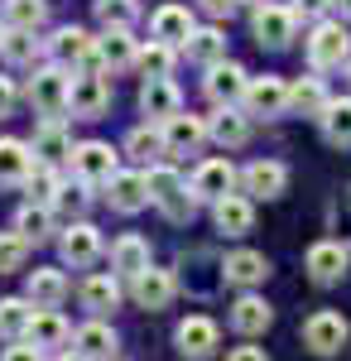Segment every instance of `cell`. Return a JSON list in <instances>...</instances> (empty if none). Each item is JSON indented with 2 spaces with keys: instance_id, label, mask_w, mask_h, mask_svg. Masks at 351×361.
<instances>
[{
  "instance_id": "f5cc1de1",
  "label": "cell",
  "mask_w": 351,
  "mask_h": 361,
  "mask_svg": "<svg viewBox=\"0 0 351 361\" xmlns=\"http://www.w3.org/2000/svg\"><path fill=\"white\" fill-rule=\"evenodd\" d=\"M337 5H342V10H347V15H351V0H337Z\"/></svg>"
},
{
  "instance_id": "3957f363",
  "label": "cell",
  "mask_w": 351,
  "mask_h": 361,
  "mask_svg": "<svg viewBox=\"0 0 351 361\" xmlns=\"http://www.w3.org/2000/svg\"><path fill=\"white\" fill-rule=\"evenodd\" d=\"M308 63H313L318 73L351 63V34L342 25H318V29H313V39H308Z\"/></svg>"
},
{
  "instance_id": "f1b7e54d",
  "label": "cell",
  "mask_w": 351,
  "mask_h": 361,
  "mask_svg": "<svg viewBox=\"0 0 351 361\" xmlns=\"http://www.w3.org/2000/svg\"><path fill=\"white\" fill-rule=\"evenodd\" d=\"M111 265H116L121 275L135 279L140 270H149V241H144V236H121V241L111 246Z\"/></svg>"
},
{
  "instance_id": "6da1fadb",
  "label": "cell",
  "mask_w": 351,
  "mask_h": 361,
  "mask_svg": "<svg viewBox=\"0 0 351 361\" xmlns=\"http://www.w3.org/2000/svg\"><path fill=\"white\" fill-rule=\"evenodd\" d=\"M351 337V323L342 313H332V308H318L308 323H303V347L313 352V357H337L342 347H347Z\"/></svg>"
},
{
  "instance_id": "9f6ffc18",
  "label": "cell",
  "mask_w": 351,
  "mask_h": 361,
  "mask_svg": "<svg viewBox=\"0 0 351 361\" xmlns=\"http://www.w3.org/2000/svg\"><path fill=\"white\" fill-rule=\"evenodd\" d=\"M0 39H5V29H0Z\"/></svg>"
},
{
  "instance_id": "11a10c76",
  "label": "cell",
  "mask_w": 351,
  "mask_h": 361,
  "mask_svg": "<svg viewBox=\"0 0 351 361\" xmlns=\"http://www.w3.org/2000/svg\"><path fill=\"white\" fill-rule=\"evenodd\" d=\"M0 5H10V0H0Z\"/></svg>"
},
{
  "instance_id": "816d5d0a",
  "label": "cell",
  "mask_w": 351,
  "mask_h": 361,
  "mask_svg": "<svg viewBox=\"0 0 351 361\" xmlns=\"http://www.w3.org/2000/svg\"><path fill=\"white\" fill-rule=\"evenodd\" d=\"M58 361H92V357H82V352H63Z\"/></svg>"
},
{
  "instance_id": "d4e9b609",
  "label": "cell",
  "mask_w": 351,
  "mask_h": 361,
  "mask_svg": "<svg viewBox=\"0 0 351 361\" xmlns=\"http://www.w3.org/2000/svg\"><path fill=\"white\" fill-rule=\"evenodd\" d=\"M29 342H34V347H44V352H49V347H63V342H68V323H63V313H58V308H34V323H29Z\"/></svg>"
},
{
  "instance_id": "4316f807",
  "label": "cell",
  "mask_w": 351,
  "mask_h": 361,
  "mask_svg": "<svg viewBox=\"0 0 351 361\" xmlns=\"http://www.w3.org/2000/svg\"><path fill=\"white\" fill-rule=\"evenodd\" d=\"M34 154H39V164H58L63 154H73V140H68V130L58 126V121H44L39 130H34V145H29Z\"/></svg>"
},
{
  "instance_id": "7402d4cb",
  "label": "cell",
  "mask_w": 351,
  "mask_h": 361,
  "mask_svg": "<svg viewBox=\"0 0 351 361\" xmlns=\"http://www.w3.org/2000/svg\"><path fill=\"white\" fill-rule=\"evenodd\" d=\"M97 255H101V236H97V226L78 222V226L63 231V260H68V265H92Z\"/></svg>"
},
{
  "instance_id": "f907efd6",
  "label": "cell",
  "mask_w": 351,
  "mask_h": 361,
  "mask_svg": "<svg viewBox=\"0 0 351 361\" xmlns=\"http://www.w3.org/2000/svg\"><path fill=\"white\" fill-rule=\"evenodd\" d=\"M327 5H332V0H298V10H294V15H323Z\"/></svg>"
},
{
  "instance_id": "8d00e7d4",
  "label": "cell",
  "mask_w": 351,
  "mask_h": 361,
  "mask_svg": "<svg viewBox=\"0 0 351 361\" xmlns=\"http://www.w3.org/2000/svg\"><path fill=\"white\" fill-rule=\"evenodd\" d=\"M5 20H10V29H39L49 20V5L44 0H10L5 5Z\"/></svg>"
},
{
  "instance_id": "5bb4252c",
  "label": "cell",
  "mask_w": 351,
  "mask_h": 361,
  "mask_svg": "<svg viewBox=\"0 0 351 361\" xmlns=\"http://www.w3.org/2000/svg\"><path fill=\"white\" fill-rule=\"evenodd\" d=\"M245 87H250V78H245L236 63H216V68H207V97H212L216 106H236L245 97Z\"/></svg>"
},
{
  "instance_id": "b9f144b4",
  "label": "cell",
  "mask_w": 351,
  "mask_h": 361,
  "mask_svg": "<svg viewBox=\"0 0 351 361\" xmlns=\"http://www.w3.org/2000/svg\"><path fill=\"white\" fill-rule=\"evenodd\" d=\"M29 260V241L20 231H10V236H0V275H10V270H25Z\"/></svg>"
},
{
  "instance_id": "d6986e66",
  "label": "cell",
  "mask_w": 351,
  "mask_h": 361,
  "mask_svg": "<svg viewBox=\"0 0 351 361\" xmlns=\"http://www.w3.org/2000/svg\"><path fill=\"white\" fill-rule=\"evenodd\" d=\"M149 29H154L159 44H188L192 39V15L183 5H159L154 20H149Z\"/></svg>"
},
{
  "instance_id": "e0dca14e",
  "label": "cell",
  "mask_w": 351,
  "mask_h": 361,
  "mask_svg": "<svg viewBox=\"0 0 351 361\" xmlns=\"http://www.w3.org/2000/svg\"><path fill=\"white\" fill-rule=\"evenodd\" d=\"M111 207H116V212H140V207H144V202H149V178H144V173H121V169H116V173H111Z\"/></svg>"
},
{
  "instance_id": "ffe728a7",
  "label": "cell",
  "mask_w": 351,
  "mask_h": 361,
  "mask_svg": "<svg viewBox=\"0 0 351 361\" xmlns=\"http://www.w3.org/2000/svg\"><path fill=\"white\" fill-rule=\"evenodd\" d=\"M25 299L34 308H58L63 299H68V279H63V270H29Z\"/></svg>"
},
{
  "instance_id": "db71d44e",
  "label": "cell",
  "mask_w": 351,
  "mask_h": 361,
  "mask_svg": "<svg viewBox=\"0 0 351 361\" xmlns=\"http://www.w3.org/2000/svg\"><path fill=\"white\" fill-rule=\"evenodd\" d=\"M347 78H351V63H347Z\"/></svg>"
},
{
  "instance_id": "603a6c76",
  "label": "cell",
  "mask_w": 351,
  "mask_h": 361,
  "mask_svg": "<svg viewBox=\"0 0 351 361\" xmlns=\"http://www.w3.org/2000/svg\"><path fill=\"white\" fill-rule=\"evenodd\" d=\"M212 217H216V231H226V236H245L250 222H255V212H250V202L236 193H226L221 202H212Z\"/></svg>"
},
{
  "instance_id": "8992f818",
  "label": "cell",
  "mask_w": 351,
  "mask_h": 361,
  "mask_svg": "<svg viewBox=\"0 0 351 361\" xmlns=\"http://www.w3.org/2000/svg\"><path fill=\"white\" fill-rule=\"evenodd\" d=\"M245 106H250V116H284L289 111V82L284 78H250V87H245Z\"/></svg>"
},
{
  "instance_id": "9c48e42d",
  "label": "cell",
  "mask_w": 351,
  "mask_h": 361,
  "mask_svg": "<svg viewBox=\"0 0 351 361\" xmlns=\"http://www.w3.org/2000/svg\"><path fill=\"white\" fill-rule=\"evenodd\" d=\"M202 140H207V121H197V116L178 111V116L164 121V149H168V154H197Z\"/></svg>"
},
{
  "instance_id": "ac0fdd59",
  "label": "cell",
  "mask_w": 351,
  "mask_h": 361,
  "mask_svg": "<svg viewBox=\"0 0 351 361\" xmlns=\"http://www.w3.org/2000/svg\"><path fill=\"white\" fill-rule=\"evenodd\" d=\"M130 294H135L140 308H168V299H173V275L168 270H140L135 279H130Z\"/></svg>"
},
{
  "instance_id": "ab89813d",
  "label": "cell",
  "mask_w": 351,
  "mask_h": 361,
  "mask_svg": "<svg viewBox=\"0 0 351 361\" xmlns=\"http://www.w3.org/2000/svg\"><path fill=\"white\" fill-rule=\"evenodd\" d=\"M144 178H149V197H154L159 207L168 202V197H178V193H183V178H178L173 169H164V164H154L149 173H144Z\"/></svg>"
},
{
  "instance_id": "74e56055",
  "label": "cell",
  "mask_w": 351,
  "mask_h": 361,
  "mask_svg": "<svg viewBox=\"0 0 351 361\" xmlns=\"http://www.w3.org/2000/svg\"><path fill=\"white\" fill-rule=\"evenodd\" d=\"M34 29H5V39H0V54L5 63H34Z\"/></svg>"
},
{
  "instance_id": "30bf717a",
  "label": "cell",
  "mask_w": 351,
  "mask_h": 361,
  "mask_svg": "<svg viewBox=\"0 0 351 361\" xmlns=\"http://www.w3.org/2000/svg\"><path fill=\"white\" fill-rule=\"evenodd\" d=\"M351 265V250L342 241H318V246L308 250V275L318 279V284H337V279L347 275Z\"/></svg>"
},
{
  "instance_id": "4dcf8cb0",
  "label": "cell",
  "mask_w": 351,
  "mask_h": 361,
  "mask_svg": "<svg viewBox=\"0 0 351 361\" xmlns=\"http://www.w3.org/2000/svg\"><path fill=\"white\" fill-rule=\"evenodd\" d=\"M78 352L82 357H92V361H106L111 352H116V333H111L106 323H87V328H78Z\"/></svg>"
},
{
  "instance_id": "2e32d148",
  "label": "cell",
  "mask_w": 351,
  "mask_h": 361,
  "mask_svg": "<svg viewBox=\"0 0 351 361\" xmlns=\"http://www.w3.org/2000/svg\"><path fill=\"white\" fill-rule=\"evenodd\" d=\"M270 323H274V308L265 304L260 294H241V299L231 304V328L241 337H260Z\"/></svg>"
},
{
  "instance_id": "60d3db41",
  "label": "cell",
  "mask_w": 351,
  "mask_h": 361,
  "mask_svg": "<svg viewBox=\"0 0 351 361\" xmlns=\"http://www.w3.org/2000/svg\"><path fill=\"white\" fill-rule=\"evenodd\" d=\"M140 68H144V78H168L173 73V44H149L144 54H140Z\"/></svg>"
},
{
  "instance_id": "7c38bea8",
  "label": "cell",
  "mask_w": 351,
  "mask_h": 361,
  "mask_svg": "<svg viewBox=\"0 0 351 361\" xmlns=\"http://www.w3.org/2000/svg\"><path fill=\"white\" fill-rule=\"evenodd\" d=\"M49 54H54L58 68H78V63H92L97 58V39L87 34V29H58L54 39H49Z\"/></svg>"
},
{
  "instance_id": "4fadbf2b",
  "label": "cell",
  "mask_w": 351,
  "mask_h": 361,
  "mask_svg": "<svg viewBox=\"0 0 351 361\" xmlns=\"http://www.w3.org/2000/svg\"><path fill=\"white\" fill-rule=\"evenodd\" d=\"M140 111L149 116V121H168V116L183 111V97H178V87L168 82V78H149V82L140 87Z\"/></svg>"
},
{
  "instance_id": "5b68a950",
  "label": "cell",
  "mask_w": 351,
  "mask_h": 361,
  "mask_svg": "<svg viewBox=\"0 0 351 361\" xmlns=\"http://www.w3.org/2000/svg\"><path fill=\"white\" fill-rule=\"evenodd\" d=\"M250 29H255V39H260V44L284 49V44L294 39V29H298V15H294V10H284V5H270V0H265V5L255 10Z\"/></svg>"
},
{
  "instance_id": "ba28073f",
  "label": "cell",
  "mask_w": 351,
  "mask_h": 361,
  "mask_svg": "<svg viewBox=\"0 0 351 361\" xmlns=\"http://www.w3.org/2000/svg\"><path fill=\"white\" fill-rule=\"evenodd\" d=\"M231 188H236V169L226 164V159H207L192 173V197L197 202H221Z\"/></svg>"
},
{
  "instance_id": "d6a6232c",
  "label": "cell",
  "mask_w": 351,
  "mask_h": 361,
  "mask_svg": "<svg viewBox=\"0 0 351 361\" xmlns=\"http://www.w3.org/2000/svg\"><path fill=\"white\" fill-rule=\"evenodd\" d=\"M289 106L303 116H318L327 111V92H323V78H298L294 87H289Z\"/></svg>"
},
{
  "instance_id": "7dc6e473",
  "label": "cell",
  "mask_w": 351,
  "mask_h": 361,
  "mask_svg": "<svg viewBox=\"0 0 351 361\" xmlns=\"http://www.w3.org/2000/svg\"><path fill=\"white\" fill-rule=\"evenodd\" d=\"M10 111H15V82L0 78V116H10Z\"/></svg>"
},
{
  "instance_id": "44dd1931",
  "label": "cell",
  "mask_w": 351,
  "mask_h": 361,
  "mask_svg": "<svg viewBox=\"0 0 351 361\" xmlns=\"http://www.w3.org/2000/svg\"><path fill=\"white\" fill-rule=\"evenodd\" d=\"M221 275L231 279V284H241V289H250V284H260V279L270 275V260L260 250H231L226 265H221Z\"/></svg>"
},
{
  "instance_id": "f546056e",
  "label": "cell",
  "mask_w": 351,
  "mask_h": 361,
  "mask_svg": "<svg viewBox=\"0 0 351 361\" xmlns=\"http://www.w3.org/2000/svg\"><path fill=\"white\" fill-rule=\"evenodd\" d=\"M29 323H34V304L29 299H0V337L20 342L29 333Z\"/></svg>"
},
{
  "instance_id": "7bdbcfd3",
  "label": "cell",
  "mask_w": 351,
  "mask_h": 361,
  "mask_svg": "<svg viewBox=\"0 0 351 361\" xmlns=\"http://www.w3.org/2000/svg\"><path fill=\"white\" fill-rule=\"evenodd\" d=\"M25 183H29V197H39V202H54L58 188H63V183H58V173L49 164H34V173H29Z\"/></svg>"
},
{
  "instance_id": "484cf974",
  "label": "cell",
  "mask_w": 351,
  "mask_h": 361,
  "mask_svg": "<svg viewBox=\"0 0 351 361\" xmlns=\"http://www.w3.org/2000/svg\"><path fill=\"white\" fill-rule=\"evenodd\" d=\"M92 63H101L111 73H116V68H130V63H135V39H130L125 29H111L106 39H97V58H92Z\"/></svg>"
},
{
  "instance_id": "836d02e7",
  "label": "cell",
  "mask_w": 351,
  "mask_h": 361,
  "mask_svg": "<svg viewBox=\"0 0 351 361\" xmlns=\"http://www.w3.org/2000/svg\"><path fill=\"white\" fill-rule=\"evenodd\" d=\"M15 231H20L25 241H44V236L54 231V212H49V202H29V207H20Z\"/></svg>"
},
{
  "instance_id": "c3c4849f",
  "label": "cell",
  "mask_w": 351,
  "mask_h": 361,
  "mask_svg": "<svg viewBox=\"0 0 351 361\" xmlns=\"http://www.w3.org/2000/svg\"><path fill=\"white\" fill-rule=\"evenodd\" d=\"M226 361H270L260 347H236V352H226Z\"/></svg>"
},
{
  "instance_id": "6f0895ef",
  "label": "cell",
  "mask_w": 351,
  "mask_h": 361,
  "mask_svg": "<svg viewBox=\"0 0 351 361\" xmlns=\"http://www.w3.org/2000/svg\"><path fill=\"white\" fill-rule=\"evenodd\" d=\"M260 5H265V0H260Z\"/></svg>"
},
{
  "instance_id": "681fc988",
  "label": "cell",
  "mask_w": 351,
  "mask_h": 361,
  "mask_svg": "<svg viewBox=\"0 0 351 361\" xmlns=\"http://www.w3.org/2000/svg\"><path fill=\"white\" fill-rule=\"evenodd\" d=\"M202 10L221 20V15H231V10H236V0H202Z\"/></svg>"
},
{
  "instance_id": "277c9868",
  "label": "cell",
  "mask_w": 351,
  "mask_h": 361,
  "mask_svg": "<svg viewBox=\"0 0 351 361\" xmlns=\"http://www.w3.org/2000/svg\"><path fill=\"white\" fill-rule=\"evenodd\" d=\"M106 106H111L106 78H97V73H78V78H73V92H68V111L78 116V121H97Z\"/></svg>"
},
{
  "instance_id": "e575fe53",
  "label": "cell",
  "mask_w": 351,
  "mask_h": 361,
  "mask_svg": "<svg viewBox=\"0 0 351 361\" xmlns=\"http://www.w3.org/2000/svg\"><path fill=\"white\" fill-rule=\"evenodd\" d=\"M221 54H226L221 29H192V39H188V58H192V63H207V68H216V63H221Z\"/></svg>"
},
{
  "instance_id": "1f68e13d",
  "label": "cell",
  "mask_w": 351,
  "mask_h": 361,
  "mask_svg": "<svg viewBox=\"0 0 351 361\" xmlns=\"http://www.w3.org/2000/svg\"><path fill=\"white\" fill-rule=\"evenodd\" d=\"M82 304L92 308V313L116 308V304H121V284H116V275H92L87 284H82Z\"/></svg>"
},
{
  "instance_id": "9a60e30c",
  "label": "cell",
  "mask_w": 351,
  "mask_h": 361,
  "mask_svg": "<svg viewBox=\"0 0 351 361\" xmlns=\"http://www.w3.org/2000/svg\"><path fill=\"white\" fill-rule=\"evenodd\" d=\"M241 183H245L250 197H279L284 183H289V169L279 164V159H255V164L241 173Z\"/></svg>"
},
{
  "instance_id": "cb8c5ba5",
  "label": "cell",
  "mask_w": 351,
  "mask_h": 361,
  "mask_svg": "<svg viewBox=\"0 0 351 361\" xmlns=\"http://www.w3.org/2000/svg\"><path fill=\"white\" fill-rule=\"evenodd\" d=\"M34 173V149L25 140H0V183H25Z\"/></svg>"
},
{
  "instance_id": "f35d334b",
  "label": "cell",
  "mask_w": 351,
  "mask_h": 361,
  "mask_svg": "<svg viewBox=\"0 0 351 361\" xmlns=\"http://www.w3.org/2000/svg\"><path fill=\"white\" fill-rule=\"evenodd\" d=\"M135 0H97V20L106 29H130L135 25Z\"/></svg>"
},
{
  "instance_id": "d590c367",
  "label": "cell",
  "mask_w": 351,
  "mask_h": 361,
  "mask_svg": "<svg viewBox=\"0 0 351 361\" xmlns=\"http://www.w3.org/2000/svg\"><path fill=\"white\" fill-rule=\"evenodd\" d=\"M323 135L332 140V145H351V102H327Z\"/></svg>"
},
{
  "instance_id": "83f0119b",
  "label": "cell",
  "mask_w": 351,
  "mask_h": 361,
  "mask_svg": "<svg viewBox=\"0 0 351 361\" xmlns=\"http://www.w3.org/2000/svg\"><path fill=\"white\" fill-rule=\"evenodd\" d=\"M207 135H212L216 145H226V149H236V145L250 140V126H245V116L236 111V106H221V111L207 121Z\"/></svg>"
},
{
  "instance_id": "f6af8a7d",
  "label": "cell",
  "mask_w": 351,
  "mask_h": 361,
  "mask_svg": "<svg viewBox=\"0 0 351 361\" xmlns=\"http://www.w3.org/2000/svg\"><path fill=\"white\" fill-rule=\"evenodd\" d=\"M154 149H164V135H154V130H135L130 135V154L135 159H154Z\"/></svg>"
},
{
  "instance_id": "bcb514c9",
  "label": "cell",
  "mask_w": 351,
  "mask_h": 361,
  "mask_svg": "<svg viewBox=\"0 0 351 361\" xmlns=\"http://www.w3.org/2000/svg\"><path fill=\"white\" fill-rule=\"evenodd\" d=\"M0 361H44V347H34L29 337H20L15 347H5V357Z\"/></svg>"
},
{
  "instance_id": "ee69618b",
  "label": "cell",
  "mask_w": 351,
  "mask_h": 361,
  "mask_svg": "<svg viewBox=\"0 0 351 361\" xmlns=\"http://www.w3.org/2000/svg\"><path fill=\"white\" fill-rule=\"evenodd\" d=\"M58 207H63V212H82V207H87V183H63V188H58V197H54Z\"/></svg>"
},
{
  "instance_id": "8fae6325",
  "label": "cell",
  "mask_w": 351,
  "mask_h": 361,
  "mask_svg": "<svg viewBox=\"0 0 351 361\" xmlns=\"http://www.w3.org/2000/svg\"><path fill=\"white\" fill-rule=\"evenodd\" d=\"M173 342H178V352L183 357H192V361H202V357H212L216 352V323L212 318H183L178 323V333H173Z\"/></svg>"
},
{
  "instance_id": "52a82bcc",
  "label": "cell",
  "mask_w": 351,
  "mask_h": 361,
  "mask_svg": "<svg viewBox=\"0 0 351 361\" xmlns=\"http://www.w3.org/2000/svg\"><path fill=\"white\" fill-rule=\"evenodd\" d=\"M73 169H78L82 183H111V173H116V149L101 145V140H87L73 149Z\"/></svg>"
},
{
  "instance_id": "7a4b0ae2",
  "label": "cell",
  "mask_w": 351,
  "mask_h": 361,
  "mask_svg": "<svg viewBox=\"0 0 351 361\" xmlns=\"http://www.w3.org/2000/svg\"><path fill=\"white\" fill-rule=\"evenodd\" d=\"M68 92H73V78L63 73V68H39L34 78H29V102L39 106V111L58 121V111H68Z\"/></svg>"
}]
</instances>
